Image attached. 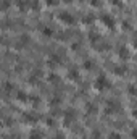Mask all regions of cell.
<instances>
[{"mask_svg":"<svg viewBox=\"0 0 137 139\" xmlns=\"http://www.w3.org/2000/svg\"><path fill=\"white\" fill-rule=\"evenodd\" d=\"M105 83H107V81H105V78H100V79H97V84H95V86H97L98 89H102V87H105V86H107Z\"/></svg>","mask_w":137,"mask_h":139,"instance_id":"obj_1","label":"cell"},{"mask_svg":"<svg viewBox=\"0 0 137 139\" xmlns=\"http://www.w3.org/2000/svg\"><path fill=\"white\" fill-rule=\"evenodd\" d=\"M60 16H61V19H63L65 23H73V19H71V16L68 15V13H61Z\"/></svg>","mask_w":137,"mask_h":139,"instance_id":"obj_2","label":"cell"}]
</instances>
